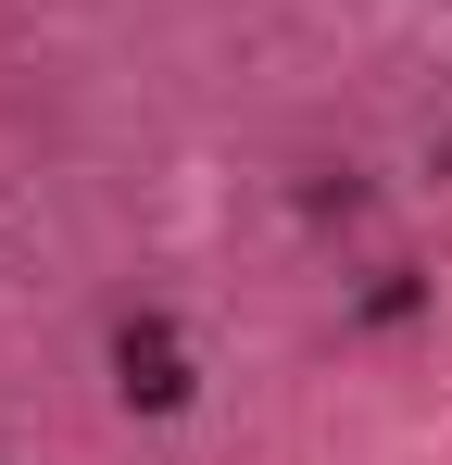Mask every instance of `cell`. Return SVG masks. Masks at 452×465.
Masks as SVG:
<instances>
[{
    "label": "cell",
    "instance_id": "obj_1",
    "mask_svg": "<svg viewBox=\"0 0 452 465\" xmlns=\"http://www.w3.org/2000/svg\"><path fill=\"white\" fill-rule=\"evenodd\" d=\"M113 390H126V402H151V415H163V402H189L176 340H163V327H126V340H113Z\"/></svg>",
    "mask_w": 452,
    "mask_h": 465
}]
</instances>
